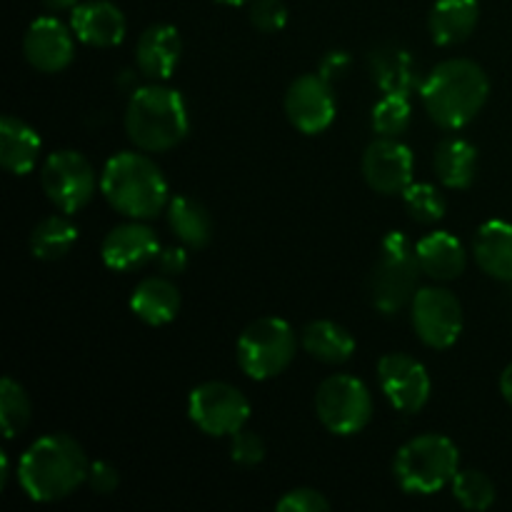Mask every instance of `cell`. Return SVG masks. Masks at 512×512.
<instances>
[{"label": "cell", "mask_w": 512, "mask_h": 512, "mask_svg": "<svg viewBox=\"0 0 512 512\" xmlns=\"http://www.w3.org/2000/svg\"><path fill=\"white\" fill-rule=\"evenodd\" d=\"M88 455L83 445L65 433L35 440L18 463V483L35 503H58L88 480Z\"/></svg>", "instance_id": "1"}, {"label": "cell", "mask_w": 512, "mask_h": 512, "mask_svg": "<svg viewBox=\"0 0 512 512\" xmlns=\"http://www.w3.org/2000/svg\"><path fill=\"white\" fill-rule=\"evenodd\" d=\"M490 95V80L475 60L450 58L435 65L420 85L425 113L445 130H460L475 120Z\"/></svg>", "instance_id": "2"}, {"label": "cell", "mask_w": 512, "mask_h": 512, "mask_svg": "<svg viewBox=\"0 0 512 512\" xmlns=\"http://www.w3.org/2000/svg\"><path fill=\"white\" fill-rule=\"evenodd\" d=\"M100 193L113 210L133 220H153L165 210L168 180L148 155L123 150L105 163L100 175Z\"/></svg>", "instance_id": "3"}, {"label": "cell", "mask_w": 512, "mask_h": 512, "mask_svg": "<svg viewBox=\"0 0 512 512\" xmlns=\"http://www.w3.org/2000/svg\"><path fill=\"white\" fill-rule=\"evenodd\" d=\"M190 115L180 90L150 83L130 93L125 108V133L145 153H165L188 135Z\"/></svg>", "instance_id": "4"}, {"label": "cell", "mask_w": 512, "mask_h": 512, "mask_svg": "<svg viewBox=\"0 0 512 512\" xmlns=\"http://www.w3.org/2000/svg\"><path fill=\"white\" fill-rule=\"evenodd\" d=\"M460 470V450L450 438L425 433L395 453V483L408 495H433L453 483Z\"/></svg>", "instance_id": "5"}, {"label": "cell", "mask_w": 512, "mask_h": 512, "mask_svg": "<svg viewBox=\"0 0 512 512\" xmlns=\"http://www.w3.org/2000/svg\"><path fill=\"white\" fill-rule=\"evenodd\" d=\"M418 250L405 233H388L380 243L378 260L370 270V300L383 315H395L418 293L420 278Z\"/></svg>", "instance_id": "6"}, {"label": "cell", "mask_w": 512, "mask_h": 512, "mask_svg": "<svg viewBox=\"0 0 512 512\" xmlns=\"http://www.w3.org/2000/svg\"><path fill=\"white\" fill-rule=\"evenodd\" d=\"M298 353V335L283 318H260L238 338V365L250 380L278 378Z\"/></svg>", "instance_id": "7"}, {"label": "cell", "mask_w": 512, "mask_h": 512, "mask_svg": "<svg viewBox=\"0 0 512 512\" xmlns=\"http://www.w3.org/2000/svg\"><path fill=\"white\" fill-rule=\"evenodd\" d=\"M315 413L328 433L350 438L368 428L373 418V395L353 375H330L315 393Z\"/></svg>", "instance_id": "8"}, {"label": "cell", "mask_w": 512, "mask_h": 512, "mask_svg": "<svg viewBox=\"0 0 512 512\" xmlns=\"http://www.w3.org/2000/svg\"><path fill=\"white\" fill-rule=\"evenodd\" d=\"M40 185L60 213L73 215L93 200L95 190H98V175L88 158L80 155L78 150H58V153L48 155V160L43 163Z\"/></svg>", "instance_id": "9"}, {"label": "cell", "mask_w": 512, "mask_h": 512, "mask_svg": "<svg viewBox=\"0 0 512 512\" xmlns=\"http://www.w3.org/2000/svg\"><path fill=\"white\" fill-rule=\"evenodd\" d=\"M188 415L200 433L210 438H230L250 420V400L235 385L208 380L190 393Z\"/></svg>", "instance_id": "10"}, {"label": "cell", "mask_w": 512, "mask_h": 512, "mask_svg": "<svg viewBox=\"0 0 512 512\" xmlns=\"http://www.w3.org/2000/svg\"><path fill=\"white\" fill-rule=\"evenodd\" d=\"M410 323L420 343L428 348H453L463 333V305L448 288H418L410 300Z\"/></svg>", "instance_id": "11"}, {"label": "cell", "mask_w": 512, "mask_h": 512, "mask_svg": "<svg viewBox=\"0 0 512 512\" xmlns=\"http://www.w3.org/2000/svg\"><path fill=\"white\" fill-rule=\"evenodd\" d=\"M378 383L388 403L408 415L420 413L433 393L425 365L405 353H388L378 360Z\"/></svg>", "instance_id": "12"}, {"label": "cell", "mask_w": 512, "mask_h": 512, "mask_svg": "<svg viewBox=\"0 0 512 512\" xmlns=\"http://www.w3.org/2000/svg\"><path fill=\"white\" fill-rule=\"evenodd\" d=\"M285 115L290 125L305 135L328 130L335 120L333 83H328L320 73L295 78L285 93Z\"/></svg>", "instance_id": "13"}, {"label": "cell", "mask_w": 512, "mask_h": 512, "mask_svg": "<svg viewBox=\"0 0 512 512\" xmlns=\"http://www.w3.org/2000/svg\"><path fill=\"white\" fill-rule=\"evenodd\" d=\"M415 160L408 145L400 138H378L363 153L365 183L383 195H403V190L413 183Z\"/></svg>", "instance_id": "14"}, {"label": "cell", "mask_w": 512, "mask_h": 512, "mask_svg": "<svg viewBox=\"0 0 512 512\" xmlns=\"http://www.w3.org/2000/svg\"><path fill=\"white\" fill-rule=\"evenodd\" d=\"M23 55L40 73H60L75 58L73 28L53 15H43L30 23L23 38Z\"/></svg>", "instance_id": "15"}, {"label": "cell", "mask_w": 512, "mask_h": 512, "mask_svg": "<svg viewBox=\"0 0 512 512\" xmlns=\"http://www.w3.org/2000/svg\"><path fill=\"white\" fill-rule=\"evenodd\" d=\"M160 253L158 235L150 225H145V220H133L128 223H120L105 235L103 245H100V255H103V263L110 270H118V273H130V270H138L143 265L155 263Z\"/></svg>", "instance_id": "16"}, {"label": "cell", "mask_w": 512, "mask_h": 512, "mask_svg": "<svg viewBox=\"0 0 512 512\" xmlns=\"http://www.w3.org/2000/svg\"><path fill=\"white\" fill-rule=\"evenodd\" d=\"M70 28L90 48H115L123 43L128 23L123 10L110 0H88L70 10Z\"/></svg>", "instance_id": "17"}, {"label": "cell", "mask_w": 512, "mask_h": 512, "mask_svg": "<svg viewBox=\"0 0 512 512\" xmlns=\"http://www.w3.org/2000/svg\"><path fill=\"white\" fill-rule=\"evenodd\" d=\"M183 55V40L178 28L168 23H155L143 30L135 48V65L143 78L150 83H163L175 73Z\"/></svg>", "instance_id": "18"}, {"label": "cell", "mask_w": 512, "mask_h": 512, "mask_svg": "<svg viewBox=\"0 0 512 512\" xmlns=\"http://www.w3.org/2000/svg\"><path fill=\"white\" fill-rule=\"evenodd\" d=\"M368 70L373 83L383 93L408 95L410 98L423 85L413 53L398 43H383L373 48L368 58Z\"/></svg>", "instance_id": "19"}, {"label": "cell", "mask_w": 512, "mask_h": 512, "mask_svg": "<svg viewBox=\"0 0 512 512\" xmlns=\"http://www.w3.org/2000/svg\"><path fill=\"white\" fill-rule=\"evenodd\" d=\"M415 250H418L423 275H428L435 283L458 280L468 265V253H465L463 243L445 230H433L420 238V243H415Z\"/></svg>", "instance_id": "20"}, {"label": "cell", "mask_w": 512, "mask_h": 512, "mask_svg": "<svg viewBox=\"0 0 512 512\" xmlns=\"http://www.w3.org/2000/svg\"><path fill=\"white\" fill-rule=\"evenodd\" d=\"M130 310L145 325H168L180 313V290L168 275H153L135 285L130 295Z\"/></svg>", "instance_id": "21"}, {"label": "cell", "mask_w": 512, "mask_h": 512, "mask_svg": "<svg viewBox=\"0 0 512 512\" xmlns=\"http://www.w3.org/2000/svg\"><path fill=\"white\" fill-rule=\"evenodd\" d=\"M480 20L478 0H435L428 15V30L433 43L450 48L473 35Z\"/></svg>", "instance_id": "22"}, {"label": "cell", "mask_w": 512, "mask_h": 512, "mask_svg": "<svg viewBox=\"0 0 512 512\" xmlns=\"http://www.w3.org/2000/svg\"><path fill=\"white\" fill-rule=\"evenodd\" d=\"M473 258L490 278L512 283V223L488 220L473 240Z\"/></svg>", "instance_id": "23"}, {"label": "cell", "mask_w": 512, "mask_h": 512, "mask_svg": "<svg viewBox=\"0 0 512 512\" xmlns=\"http://www.w3.org/2000/svg\"><path fill=\"white\" fill-rule=\"evenodd\" d=\"M40 135L25 120L5 115L0 120V165L10 175L33 173L40 158Z\"/></svg>", "instance_id": "24"}, {"label": "cell", "mask_w": 512, "mask_h": 512, "mask_svg": "<svg viewBox=\"0 0 512 512\" xmlns=\"http://www.w3.org/2000/svg\"><path fill=\"white\" fill-rule=\"evenodd\" d=\"M433 170L450 190H465L478 175V148L463 138H448L435 148Z\"/></svg>", "instance_id": "25"}, {"label": "cell", "mask_w": 512, "mask_h": 512, "mask_svg": "<svg viewBox=\"0 0 512 512\" xmlns=\"http://www.w3.org/2000/svg\"><path fill=\"white\" fill-rule=\"evenodd\" d=\"M303 350L325 365H343L355 355V338L348 328L333 320H313L300 335Z\"/></svg>", "instance_id": "26"}, {"label": "cell", "mask_w": 512, "mask_h": 512, "mask_svg": "<svg viewBox=\"0 0 512 512\" xmlns=\"http://www.w3.org/2000/svg\"><path fill=\"white\" fill-rule=\"evenodd\" d=\"M168 225L175 238L190 250H200L213 238V220L203 203L188 195H178L168 203Z\"/></svg>", "instance_id": "27"}, {"label": "cell", "mask_w": 512, "mask_h": 512, "mask_svg": "<svg viewBox=\"0 0 512 512\" xmlns=\"http://www.w3.org/2000/svg\"><path fill=\"white\" fill-rule=\"evenodd\" d=\"M78 243V228L68 213H55L40 220L30 233V250L38 260L53 263V260L65 258Z\"/></svg>", "instance_id": "28"}, {"label": "cell", "mask_w": 512, "mask_h": 512, "mask_svg": "<svg viewBox=\"0 0 512 512\" xmlns=\"http://www.w3.org/2000/svg\"><path fill=\"white\" fill-rule=\"evenodd\" d=\"M410 120H413V108L408 95L385 93L370 113V123L378 138H403L410 128Z\"/></svg>", "instance_id": "29"}, {"label": "cell", "mask_w": 512, "mask_h": 512, "mask_svg": "<svg viewBox=\"0 0 512 512\" xmlns=\"http://www.w3.org/2000/svg\"><path fill=\"white\" fill-rule=\"evenodd\" d=\"M33 415V405H30L28 393L20 383L13 378H3L0 383V428H3L5 438H15L23 433Z\"/></svg>", "instance_id": "30"}, {"label": "cell", "mask_w": 512, "mask_h": 512, "mask_svg": "<svg viewBox=\"0 0 512 512\" xmlns=\"http://www.w3.org/2000/svg\"><path fill=\"white\" fill-rule=\"evenodd\" d=\"M403 203L410 218L420 225H433L445 218V195L433 183H410L403 190Z\"/></svg>", "instance_id": "31"}, {"label": "cell", "mask_w": 512, "mask_h": 512, "mask_svg": "<svg viewBox=\"0 0 512 512\" xmlns=\"http://www.w3.org/2000/svg\"><path fill=\"white\" fill-rule=\"evenodd\" d=\"M453 498L463 505L465 510H488L495 503V485L480 470H458V475L450 483Z\"/></svg>", "instance_id": "32"}, {"label": "cell", "mask_w": 512, "mask_h": 512, "mask_svg": "<svg viewBox=\"0 0 512 512\" xmlns=\"http://www.w3.org/2000/svg\"><path fill=\"white\" fill-rule=\"evenodd\" d=\"M230 458L233 463L243 465V468H253V465L263 463L265 458V443L258 433L248 428H240L238 433L230 435Z\"/></svg>", "instance_id": "33"}, {"label": "cell", "mask_w": 512, "mask_h": 512, "mask_svg": "<svg viewBox=\"0 0 512 512\" xmlns=\"http://www.w3.org/2000/svg\"><path fill=\"white\" fill-rule=\"evenodd\" d=\"M250 23L260 33H278L288 25V8L283 0H253L250 3Z\"/></svg>", "instance_id": "34"}, {"label": "cell", "mask_w": 512, "mask_h": 512, "mask_svg": "<svg viewBox=\"0 0 512 512\" xmlns=\"http://www.w3.org/2000/svg\"><path fill=\"white\" fill-rule=\"evenodd\" d=\"M278 512H328L330 503L320 490L315 488H295L285 493L283 498L275 503Z\"/></svg>", "instance_id": "35"}, {"label": "cell", "mask_w": 512, "mask_h": 512, "mask_svg": "<svg viewBox=\"0 0 512 512\" xmlns=\"http://www.w3.org/2000/svg\"><path fill=\"white\" fill-rule=\"evenodd\" d=\"M85 483L90 485V490H93V493L110 495L118 490L120 475H118V470H115L110 463H105V460H95V463H90L88 480H85Z\"/></svg>", "instance_id": "36"}, {"label": "cell", "mask_w": 512, "mask_h": 512, "mask_svg": "<svg viewBox=\"0 0 512 512\" xmlns=\"http://www.w3.org/2000/svg\"><path fill=\"white\" fill-rule=\"evenodd\" d=\"M188 248L183 243L180 245H168V248H160L158 258H155V265L163 275L173 278V275H183L188 270Z\"/></svg>", "instance_id": "37"}, {"label": "cell", "mask_w": 512, "mask_h": 512, "mask_svg": "<svg viewBox=\"0 0 512 512\" xmlns=\"http://www.w3.org/2000/svg\"><path fill=\"white\" fill-rule=\"evenodd\" d=\"M350 68H353V58H350L345 50H330V53H325L323 60H320L318 73L323 75L328 83H333V80L345 78V75L350 73Z\"/></svg>", "instance_id": "38"}, {"label": "cell", "mask_w": 512, "mask_h": 512, "mask_svg": "<svg viewBox=\"0 0 512 512\" xmlns=\"http://www.w3.org/2000/svg\"><path fill=\"white\" fill-rule=\"evenodd\" d=\"M45 8L50 13H65V10H75L80 5V0H43Z\"/></svg>", "instance_id": "39"}, {"label": "cell", "mask_w": 512, "mask_h": 512, "mask_svg": "<svg viewBox=\"0 0 512 512\" xmlns=\"http://www.w3.org/2000/svg\"><path fill=\"white\" fill-rule=\"evenodd\" d=\"M500 393H503V398L508 400V405L512 408V363L500 375Z\"/></svg>", "instance_id": "40"}, {"label": "cell", "mask_w": 512, "mask_h": 512, "mask_svg": "<svg viewBox=\"0 0 512 512\" xmlns=\"http://www.w3.org/2000/svg\"><path fill=\"white\" fill-rule=\"evenodd\" d=\"M0 465H3V475H0V485L5 488V480H8V455H0Z\"/></svg>", "instance_id": "41"}, {"label": "cell", "mask_w": 512, "mask_h": 512, "mask_svg": "<svg viewBox=\"0 0 512 512\" xmlns=\"http://www.w3.org/2000/svg\"><path fill=\"white\" fill-rule=\"evenodd\" d=\"M215 3H223V5H245V3H253V0H215Z\"/></svg>", "instance_id": "42"}]
</instances>
